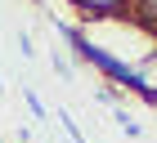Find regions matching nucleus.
<instances>
[{
    "instance_id": "obj_1",
    "label": "nucleus",
    "mask_w": 157,
    "mask_h": 143,
    "mask_svg": "<svg viewBox=\"0 0 157 143\" xmlns=\"http://www.w3.org/2000/svg\"><path fill=\"white\" fill-rule=\"evenodd\" d=\"M59 36H67V45L76 49V58H81V63H94V67L103 72L112 85H121V90H135V94H144L148 103H157V85L148 81V72H144V67H130V63H121L117 54L99 49L94 40L81 31V27H59Z\"/></svg>"
},
{
    "instance_id": "obj_2",
    "label": "nucleus",
    "mask_w": 157,
    "mask_h": 143,
    "mask_svg": "<svg viewBox=\"0 0 157 143\" xmlns=\"http://www.w3.org/2000/svg\"><path fill=\"white\" fill-rule=\"evenodd\" d=\"M72 9H81V18H121L130 0H72Z\"/></svg>"
},
{
    "instance_id": "obj_3",
    "label": "nucleus",
    "mask_w": 157,
    "mask_h": 143,
    "mask_svg": "<svg viewBox=\"0 0 157 143\" xmlns=\"http://www.w3.org/2000/svg\"><path fill=\"white\" fill-rule=\"evenodd\" d=\"M135 18H139V27H148V31H157V0H130Z\"/></svg>"
},
{
    "instance_id": "obj_4",
    "label": "nucleus",
    "mask_w": 157,
    "mask_h": 143,
    "mask_svg": "<svg viewBox=\"0 0 157 143\" xmlns=\"http://www.w3.org/2000/svg\"><path fill=\"white\" fill-rule=\"evenodd\" d=\"M117 125H121V134H130V139H139V134H144V130H139V121H135L126 107H117Z\"/></svg>"
},
{
    "instance_id": "obj_5",
    "label": "nucleus",
    "mask_w": 157,
    "mask_h": 143,
    "mask_svg": "<svg viewBox=\"0 0 157 143\" xmlns=\"http://www.w3.org/2000/svg\"><path fill=\"white\" fill-rule=\"evenodd\" d=\"M59 125H63V134H67V143H85V139H81V130H76V121L67 116L63 107H59Z\"/></svg>"
},
{
    "instance_id": "obj_6",
    "label": "nucleus",
    "mask_w": 157,
    "mask_h": 143,
    "mask_svg": "<svg viewBox=\"0 0 157 143\" xmlns=\"http://www.w3.org/2000/svg\"><path fill=\"white\" fill-rule=\"evenodd\" d=\"M54 72H59V76H63V81H72V63H67V58H63V54H59V49H54Z\"/></svg>"
},
{
    "instance_id": "obj_7",
    "label": "nucleus",
    "mask_w": 157,
    "mask_h": 143,
    "mask_svg": "<svg viewBox=\"0 0 157 143\" xmlns=\"http://www.w3.org/2000/svg\"><path fill=\"white\" fill-rule=\"evenodd\" d=\"M23 98H27V107H32V116H45V103H40L32 90H23Z\"/></svg>"
},
{
    "instance_id": "obj_8",
    "label": "nucleus",
    "mask_w": 157,
    "mask_h": 143,
    "mask_svg": "<svg viewBox=\"0 0 157 143\" xmlns=\"http://www.w3.org/2000/svg\"><path fill=\"white\" fill-rule=\"evenodd\" d=\"M18 54H23V58H32V54H36V49H32V36H27V31H18Z\"/></svg>"
},
{
    "instance_id": "obj_9",
    "label": "nucleus",
    "mask_w": 157,
    "mask_h": 143,
    "mask_svg": "<svg viewBox=\"0 0 157 143\" xmlns=\"http://www.w3.org/2000/svg\"><path fill=\"white\" fill-rule=\"evenodd\" d=\"M94 98H99V103H108V107H117V94H112V90H94Z\"/></svg>"
}]
</instances>
